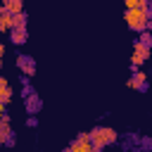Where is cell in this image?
<instances>
[{
    "instance_id": "6da1fadb",
    "label": "cell",
    "mask_w": 152,
    "mask_h": 152,
    "mask_svg": "<svg viewBox=\"0 0 152 152\" xmlns=\"http://www.w3.org/2000/svg\"><path fill=\"white\" fill-rule=\"evenodd\" d=\"M88 135H90V145H93L95 150H102V147H107L109 142L116 140V131L109 128V126H95Z\"/></svg>"
},
{
    "instance_id": "7a4b0ae2",
    "label": "cell",
    "mask_w": 152,
    "mask_h": 152,
    "mask_svg": "<svg viewBox=\"0 0 152 152\" xmlns=\"http://www.w3.org/2000/svg\"><path fill=\"white\" fill-rule=\"evenodd\" d=\"M147 57H150V48H145L142 43H138V40H135V43H133V57H131V66H133V69H138V66H140V64H142Z\"/></svg>"
},
{
    "instance_id": "3957f363",
    "label": "cell",
    "mask_w": 152,
    "mask_h": 152,
    "mask_svg": "<svg viewBox=\"0 0 152 152\" xmlns=\"http://www.w3.org/2000/svg\"><path fill=\"white\" fill-rule=\"evenodd\" d=\"M17 66H19L26 76H33V71H36V62H33L31 55H19V57H17Z\"/></svg>"
},
{
    "instance_id": "277c9868",
    "label": "cell",
    "mask_w": 152,
    "mask_h": 152,
    "mask_svg": "<svg viewBox=\"0 0 152 152\" xmlns=\"http://www.w3.org/2000/svg\"><path fill=\"white\" fill-rule=\"evenodd\" d=\"M128 88H140V90H145V88H147V74L140 71V69H133V76L128 78Z\"/></svg>"
},
{
    "instance_id": "5b68a950",
    "label": "cell",
    "mask_w": 152,
    "mask_h": 152,
    "mask_svg": "<svg viewBox=\"0 0 152 152\" xmlns=\"http://www.w3.org/2000/svg\"><path fill=\"white\" fill-rule=\"evenodd\" d=\"M2 7L14 17V14H19V12H24V2L21 0H2Z\"/></svg>"
},
{
    "instance_id": "8992f818",
    "label": "cell",
    "mask_w": 152,
    "mask_h": 152,
    "mask_svg": "<svg viewBox=\"0 0 152 152\" xmlns=\"http://www.w3.org/2000/svg\"><path fill=\"white\" fill-rule=\"evenodd\" d=\"M10 97H12V86H10V81H7L5 76H0V102L7 104Z\"/></svg>"
},
{
    "instance_id": "52a82bcc",
    "label": "cell",
    "mask_w": 152,
    "mask_h": 152,
    "mask_svg": "<svg viewBox=\"0 0 152 152\" xmlns=\"http://www.w3.org/2000/svg\"><path fill=\"white\" fill-rule=\"evenodd\" d=\"M7 28H12V14L0 5V31H7Z\"/></svg>"
},
{
    "instance_id": "ba28073f",
    "label": "cell",
    "mask_w": 152,
    "mask_h": 152,
    "mask_svg": "<svg viewBox=\"0 0 152 152\" xmlns=\"http://www.w3.org/2000/svg\"><path fill=\"white\" fill-rule=\"evenodd\" d=\"M10 31H12V40H14V43H24V40H26V26L10 28Z\"/></svg>"
},
{
    "instance_id": "9c48e42d",
    "label": "cell",
    "mask_w": 152,
    "mask_h": 152,
    "mask_svg": "<svg viewBox=\"0 0 152 152\" xmlns=\"http://www.w3.org/2000/svg\"><path fill=\"white\" fill-rule=\"evenodd\" d=\"M26 12H19V14H14L12 17V28H19V26H26Z\"/></svg>"
},
{
    "instance_id": "30bf717a",
    "label": "cell",
    "mask_w": 152,
    "mask_h": 152,
    "mask_svg": "<svg viewBox=\"0 0 152 152\" xmlns=\"http://www.w3.org/2000/svg\"><path fill=\"white\" fill-rule=\"evenodd\" d=\"M26 109L33 114L36 109H40V100H38V95H28V102H26Z\"/></svg>"
},
{
    "instance_id": "8fae6325",
    "label": "cell",
    "mask_w": 152,
    "mask_h": 152,
    "mask_svg": "<svg viewBox=\"0 0 152 152\" xmlns=\"http://www.w3.org/2000/svg\"><path fill=\"white\" fill-rule=\"evenodd\" d=\"M138 43H142L145 48H152V33H150V31H142V33H140V40H138Z\"/></svg>"
},
{
    "instance_id": "7c38bea8",
    "label": "cell",
    "mask_w": 152,
    "mask_h": 152,
    "mask_svg": "<svg viewBox=\"0 0 152 152\" xmlns=\"http://www.w3.org/2000/svg\"><path fill=\"white\" fill-rule=\"evenodd\" d=\"M2 55H5V45L0 43V57H2Z\"/></svg>"
},
{
    "instance_id": "4fadbf2b",
    "label": "cell",
    "mask_w": 152,
    "mask_h": 152,
    "mask_svg": "<svg viewBox=\"0 0 152 152\" xmlns=\"http://www.w3.org/2000/svg\"><path fill=\"white\" fill-rule=\"evenodd\" d=\"M0 66H2V57H0Z\"/></svg>"
}]
</instances>
